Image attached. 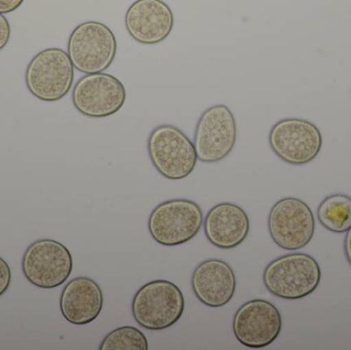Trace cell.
<instances>
[{
  "label": "cell",
  "instance_id": "obj_9",
  "mask_svg": "<svg viewBox=\"0 0 351 350\" xmlns=\"http://www.w3.org/2000/svg\"><path fill=\"white\" fill-rule=\"evenodd\" d=\"M267 225L272 240L280 248L300 250L313 240L315 216L304 201L296 197H285L270 210Z\"/></svg>",
  "mask_w": 351,
  "mask_h": 350
},
{
  "label": "cell",
  "instance_id": "obj_16",
  "mask_svg": "<svg viewBox=\"0 0 351 350\" xmlns=\"http://www.w3.org/2000/svg\"><path fill=\"white\" fill-rule=\"evenodd\" d=\"M104 296L100 286L90 277H75L64 288L60 310L70 324L84 326L94 322L103 310Z\"/></svg>",
  "mask_w": 351,
  "mask_h": 350
},
{
  "label": "cell",
  "instance_id": "obj_5",
  "mask_svg": "<svg viewBox=\"0 0 351 350\" xmlns=\"http://www.w3.org/2000/svg\"><path fill=\"white\" fill-rule=\"evenodd\" d=\"M147 150L156 170L169 180L189 176L197 162L193 142L172 125H160L152 132Z\"/></svg>",
  "mask_w": 351,
  "mask_h": 350
},
{
  "label": "cell",
  "instance_id": "obj_7",
  "mask_svg": "<svg viewBox=\"0 0 351 350\" xmlns=\"http://www.w3.org/2000/svg\"><path fill=\"white\" fill-rule=\"evenodd\" d=\"M72 269L73 258L67 247L51 238L35 240L23 255L24 277L40 289H55L63 285Z\"/></svg>",
  "mask_w": 351,
  "mask_h": 350
},
{
  "label": "cell",
  "instance_id": "obj_17",
  "mask_svg": "<svg viewBox=\"0 0 351 350\" xmlns=\"http://www.w3.org/2000/svg\"><path fill=\"white\" fill-rule=\"evenodd\" d=\"M319 223L335 234H343L351 227V197L346 195H333L326 197L319 209Z\"/></svg>",
  "mask_w": 351,
  "mask_h": 350
},
{
  "label": "cell",
  "instance_id": "obj_4",
  "mask_svg": "<svg viewBox=\"0 0 351 350\" xmlns=\"http://www.w3.org/2000/svg\"><path fill=\"white\" fill-rule=\"evenodd\" d=\"M67 53L74 68L82 73H100L110 67L117 53V41L107 25L88 21L72 30Z\"/></svg>",
  "mask_w": 351,
  "mask_h": 350
},
{
  "label": "cell",
  "instance_id": "obj_12",
  "mask_svg": "<svg viewBox=\"0 0 351 350\" xmlns=\"http://www.w3.org/2000/svg\"><path fill=\"white\" fill-rule=\"evenodd\" d=\"M233 333L243 347L263 349L274 343L280 334L282 314L267 300L245 302L233 316Z\"/></svg>",
  "mask_w": 351,
  "mask_h": 350
},
{
  "label": "cell",
  "instance_id": "obj_14",
  "mask_svg": "<svg viewBox=\"0 0 351 350\" xmlns=\"http://www.w3.org/2000/svg\"><path fill=\"white\" fill-rule=\"evenodd\" d=\"M191 287L195 297L204 305L223 308L234 296L237 279L228 263L219 259H208L194 269Z\"/></svg>",
  "mask_w": 351,
  "mask_h": 350
},
{
  "label": "cell",
  "instance_id": "obj_18",
  "mask_svg": "<svg viewBox=\"0 0 351 350\" xmlns=\"http://www.w3.org/2000/svg\"><path fill=\"white\" fill-rule=\"evenodd\" d=\"M100 350H148L147 338L135 327L125 326L114 329L105 336Z\"/></svg>",
  "mask_w": 351,
  "mask_h": 350
},
{
  "label": "cell",
  "instance_id": "obj_1",
  "mask_svg": "<svg viewBox=\"0 0 351 350\" xmlns=\"http://www.w3.org/2000/svg\"><path fill=\"white\" fill-rule=\"evenodd\" d=\"M319 263L311 255L293 253L278 257L266 266L263 283L269 293L286 300L311 295L321 283Z\"/></svg>",
  "mask_w": 351,
  "mask_h": 350
},
{
  "label": "cell",
  "instance_id": "obj_21",
  "mask_svg": "<svg viewBox=\"0 0 351 350\" xmlns=\"http://www.w3.org/2000/svg\"><path fill=\"white\" fill-rule=\"evenodd\" d=\"M25 0H0V14H10L18 10Z\"/></svg>",
  "mask_w": 351,
  "mask_h": 350
},
{
  "label": "cell",
  "instance_id": "obj_6",
  "mask_svg": "<svg viewBox=\"0 0 351 350\" xmlns=\"http://www.w3.org/2000/svg\"><path fill=\"white\" fill-rule=\"evenodd\" d=\"M202 224L204 214L197 203L176 199L154 208L148 219V229L158 244L177 247L195 238Z\"/></svg>",
  "mask_w": 351,
  "mask_h": 350
},
{
  "label": "cell",
  "instance_id": "obj_2",
  "mask_svg": "<svg viewBox=\"0 0 351 350\" xmlns=\"http://www.w3.org/2000/svg\"><path fill=\"white\" fill-rule=\"evenodd\" d=\"M185 310V299L178 286L166 279H156L138 290L132 302L137 324L152 331L174 326Z\"/></svg>",
  "mask_w": 351,
  "mask_h": 350
},
{
  "label": "cell",
  "instance_id": "obj_15",
  "mask_svg": "<svg viewBox=\"0 0 351 350\" xmlns=\"http://www.w3.org/2000/svg\"><path fill=\"white\" fill-rule=\"evenodd\" d=\"M250 218L245 210L231 203L214 205L204 221V234L213 246L224 250L237 248L249 236Z\"/></svg>",
  "mask_w": 351,
  "mask_h": 350
},
{
  "label": "cell",
  "instance_id": "obj_20",
  "mask_svg": "<svg viewBox=\"0 0 351 350\" xmlns=\"http://www.w3.org/2000/svg\"><path fill=\"white\" fill-rule=\"evenodd\" d=\"M10 38V26L8 18L0 14V51L8 45Z\"/></svg>",
  "mask_w": 351,
  "mask_h": 350
},
{
  "label": "cell",
  "instance_id": "obj_13",
  "mask_svg": "<svg viewBox=\"0 0 351 350\" xmlns=\"http://www.w3.org/2000/svg\"><path fill=\"white\" fill-rule=\"evenodd\" d=\"M174 14L162 0H136L128 8L125 25L130 36L138 43L158 45L174 28Z\"/></svg>",
  "mask_w": 351,
  "mask_h": 350
},
{
  "label": "cell",
  "instance_id": "obj_11",
  "mask_svg": "<svg viewBox=\"0 0 351 350\" xmlns=\"http://www.w3.org/2000/svg\"><path fill=\"white\" fill-rule=\"evenodd\" d=\"M127 101L123 82L110 74H86L72 92V103L78 112L92 118H103L119 112Z\"/></svg>",
  "mask_w": 351,
  "mask_h": 350
},
{
  "label": "cell",
  "instance_id": "obj_22",
  "mask_svg": "<svg viewBox=\"0 0 351 350\" xmlns=\"http://www.w3.org/2000/svg\"><path fill=\"white\" fill-rule=\"evenodd\" d=\"M344 253L348 263L351 265V227L346 232V238H344Z\"/></svg>",
  "mask_w": 351,
  "mask_h": 350
},
{
  "label": "cell",
  "instance_id": "obj_19",
  "mask_svg": "<svg viewBox=\"0 0 351 350\" xmlns=\"http://www.w3.org/2000/svg\"><path fill=\"white\" fill-rule=\"evenodd\" d=\"M12 282V271L4 259L0 257V297L8 291Z\"/></svg>",
  "mask_w": 351,
  "mask_h": 350
},
{
  "label": "cell",
  "instance_id": "obj_8",
  "mask_svg": "<svg viewBox=\"0 0 351 350\" xmlns=\"http://www.w3.org/2000/svg\"><path fill=\"white\" fill-rule=\"evenodd\" d=\"M234 115L226 105H214L200 115L194 132V147L197 160L215 164L226 158L237 143Z\"/></svg>",
  "mask_w": 351,
  "mask_h": 350
},
{
  "label": "cell",
  "instance_id": "obj_10",
  "mask_svg": "<svg viewBox=\"0 0 351 350\" xmlns=\"http://www.w3.org/2000/svg\"><path fill=\"white\" fill-rule=\"evenodd\" d=\"M269 145L287 164L303 166L319 155L323 137L319 127L306 119L285 118L272 127Z\"/></svg>",
  "mask_w": 351,
  "mask_h": 350
},
{
  "label": "cell",
  "instance_id": "obj_3",
  "mask_svg": "<svg viewBox=\"0 0 351 350\" xmlns=\"http://www.w3.org/2000/svg\"><path fill=\"white\" fill-rule=\"evenodd\" d=\"M74 69L67 51L49 47L39 51L29 62L25 82L35 98L43 102H57L71 90Z\"/></svg>",
  "mask_w": 351,
  "mask_h": 350
}]
</instances>
